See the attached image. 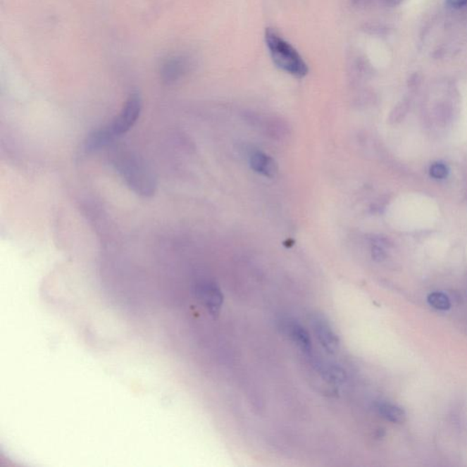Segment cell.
<instances>
[{
	"label": "cell",
	"mask_w": 467,
	"mask_h": 467,
	"mask_svg": "<svg viewBox=\"0 0 467 467\" xmlns=\"http://www.w3.org/2000/svg\"><path fill=\"white\" fill-rule=\"evenodd\" d=\"M312 326H313L318 342L324 349H326L329 354L336 352L339 346V339L326 318L320 315H315L312 318Z\"/></svg>",
	"instance_id": "cell-5"
},
{
	"label": "cell",
	"mask_w": 467,
	"mask_h": 467,
	"mask_svg": "<svg viewBox=\"0 0 467 467\" xmlns=\"http://www.w3.org/2000/svg\"><path fill=\"white\" fill-rule=\"evenodd\" d=\"M265 40L272 60L278 68L297 78H303L307 75L308 65L297 49L286 42L280 34L273 29H267L265 32Z\"/></svg>",
	"instance_id": "cell-3"
},
{
	"label": "cell",
	"mask_w": 467,
	"mask_h": 467,
	"mask_svg": "<svg viewBox=\"0 0 467 467\" xmlns=\"http://www.w3.org/2000/svg\"><path fill=\"white\" fill-rule=\"evenodd\" d=\"M376 409L382 418L394 423H404L406 421V413L401 408L389 403H379Z\"/></svg>",
	"instance_id": "cell-9"
},
{
	"label": "cell",
	"mask_w": 467,
	"mask_h": 467,
	"mask_svg": "<svg viewBox=\"0 0 467 467\" xmlns=\"http://www.w3.org/2000/svg\"><path fill=\"white\" fill-rule=\"evenodd\" d=\"M318 369L320 371L321 376L327 382L332 383H342L345 382L346 375L344 372L338 366L335 365H318Z\"/></svg>",
	"instance_id": "cell-10"
},
{
	"label": "cell",
	"mask_w": 467,
	"mask_h": 467,
	"mask_svg": "<svg viewBox=\"0 0 467 467\" xmlns=\"http://www.w3.org/2000/svg\"><path fill=\"white\" fill-rule=\"evenodd\" d=\"M286 330L292 341L307 357H311L312 343L307 330L298 323H289L286 325Z\"/></svg>",
	"instance_id": "cell-7"
},
{
	"label": "cell",
	"mask_w": 467,
	"mask_h": 467,
	"mask_svg": "<svg viewBox=\"0 0 467 467\" xmlns=\"http://www.w3.org/2000/svg\"><path fill=\"white\" fill-rule=\"evenodd\" d=\"M143 101L138 94L130 95L123 105L122 111L107 125L96 130L88 135L85 143V150L94 151L109 145L111 142L120 137L135 126L141 116Z\"/></svg>",
	"instance_id": "cell-2"
},
{
	"label": "cell",
	"mask_w": 467,
	"mask_h": 467,
	"mask_svg": "<svg viewBox=\"0 0 467 467\" xmlns=\"http://www.w3.org/2000/svg\"><path fill=\"white\" fill-rule=\"evenodd\" d=\"M249 163L254 171L266 178H273L278 175V163L268 154L262 151L253 153L250 156Z\"/></svg>",
	"instance_id": "cell-6"
},
{
	"label": "cell",
	"mask_w": 467,
	"mask_h": 467,
	"mask_svg": "<svg viewBox=\"0 0 467 467\" xmlns=\"http://www.w3.org/2000/svg\"><path fill=\"white\" fill-rule=\"evenodd\" d=\"M447 4L452 8H460L467 6V0H447Z\"/></svg>",
	"instance_id": "cell-13"
},
{
	"label": "cell",
	"mask_w": 467,
	"mask_h": 467,
	"mask_svg": "<svg viewBox=\"0 0 467 467\" xmlns=\"http://www.w3.org/2000/svg\"><path fill=\"white\" fill-rule=\"evenodd\" d=\"M428 303L432 308L439 311H447L451 308L449 298L442 292H434L428 296Z\"/></svg>",
	"instance_id": "cell-11"
},
{
	"label": "cell",
	"mask_w": 467,
	"mask_h": 467,
	"mask_svg": "<svg viewBox=\"0 0 467 467\" xmlns=\"http://www.w3.org/2000/svg\"><path fill=\"white\" fill-rule=\"evenodd\" d=\"M111 163L127 187L144 197L156 194V176L144 159L134 151L118 149L111 154Z\"/></svg>",
	"instance_id": "cell-1"
},
{
	"label": "cell",
	"mask_w": 467,
	"mask_h": 467,
	"mask_svg": "<svg viewBox=\"0 0 467 467\" xmlns=\"http://www.w3.org/2000/svg\"><path fill=\"white\" fill-rule=\"evenodd\" d=\"M188 63L185 58H175L163 65L162 78L167 85H172L187 73Z\"/></svg>",
	"instance_id": "cell-8"
},
{
	"label": "cell",
	"mask_w": 467,
	"mask_h": 467,
	"mask_svg": "<svg viewBox=\"0 0 467 467\" xmlns=\"http://www.w3.org/2000/svg\"><path fill=\"white\" fill-rule=\"evenodd\" d=\"M373 255L374 259L377 261H382L385 258V254L380 247H374L373 250Z\"/></svg>",
	"instance_id": "cell-14"
},
{
	"label": "cell",
	"mask_w": 467,
	"mask_h": 467,
	"mask_svg": "<svg viewBox=\"0 0 467 467\" xmlns=\"http://www.w3.org/2000/svg\"><path fill=\"white\" fill-rule=\"evenodd\" d=\"M197 295L212 317L216 318L220 314L224 296L216 284L210 282L198 284Z\"/></svg>",
	"instance_id": "cell-4"
},
{
	"label": "cell",
	"mask_w": 467,
	"mask_h": 467,
	"mask_svg": "<svg viewBox=\"0 0 467 467\" xmlns=\"http://www.w3.org/2000/svg\"><path fill=\"white\" fill-rule=\"evenodd\" d=\"M449 174V169L443 163H435L430 167V175L435 179H444Z\"/></svg>",
	"instance_id": "cell-12"
}]
</instances>
